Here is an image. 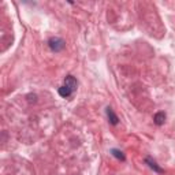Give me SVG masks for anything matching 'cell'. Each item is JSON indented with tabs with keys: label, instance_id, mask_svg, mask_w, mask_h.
<instances>
[{
	"label": "cell",
	"instance_id": "cell-7",
	"mask_svg": "<svg viewBox=\"0 0 175 175\" xmlns=\"http://www.w3.org/2000/svg\"><path fill=\"white\" fill-rule=\"evenodd\" d=\"M111 152H112V155H114L116 159L122 160V162H125V160H126V157H125V155H123V152H122V151H119V149H112Z\"/></svg>",
	"mask_w": 175,
	"mask_h": 175
},
{
	"label": "cell",
	"instance_id": "cell-6",
	"mask_svg": "<svg viewBox=\"0 0 175 175\" xmlns=\"http://www.w3.org/2000/svg\"><path fill=\"white\" fill-rule=\"evenodd\" d=\"M71 93H73V90L69 86H66V85H63V86L59 88V95H60L62 97H69Z\"/></svg>",
	"mask_w": 175,
	"mask_h": 175
},
{
	"label": "cell",
	"instance_id": "cell-5",
	"mask_svg": "<svg viewBox=\"0 0 175 175\" xmlns=\"http://www.w3.org/2000/svg\"><path fill=\"white\" fill-rule=\"evenodd\" d=\"M145 162H147V163H148V166H149L153 171H156V172H159V174H162V172H163V170L160 168V167H159L157 164H156V163H155L151 157H147V159H145Z\"/></svg>",
	"mask_w": 175,
	"mask_h": 175
},
{
	"label": "cell",
	"instance_id": "cell-3",
	"mask_svg": "<svg viewBox=\"0 0 175 175\" xmlns=\"http://www.w3.org/2000/svg\"><path fill=\"white\" fill-rule=\"evenodd\" d=\"M64 85H66V86H69L74 92L77 89V80L74 77L69 75V77H66V80H64Z\"/></svg>",
	"mask_w": 175,
	"mask_h": 175
},
{
	"label": "cell",
	"instance_id": "cell-1",
	"mask_svg": "<svg viewBox=\"0 0 175 175\" xmlns=\"http://www.w3.org/2000/svg\"><path fill=\"white\" fill-rule=\"evenodd\" d=\"M48 45H49L52 51L59 52L64 48V41L62 39H59V37H52V39H49V41H48Z\"/></svg>",
	"mask_w": 175,
	"mask_h": 175
},
{
	"label": "cell",
	"instance_id": "cell-2",
	"mask_svg": "<svg viewBox=\"0 0 175 175\" xmlns=\"http://www.w3.org/2000/svg\"><path fill=\"white\" fill-rule=\"evenodd\" d=\"M107 116H108V119H110V123L111 125H118V122H119V119H118V116H116V114L114 112V110L112 108H107Z\"/></svg>",
	"mask_w": 175,
	"mask_h": 175
},
{
	"label": "cell",
	"instance_id": "cell-4",
	"mask_svg": "<svg viewBox=\"0 0 175 175\" xmlns=\"http://www.w3.org/2000/svg\"><path fill=\"white\" fill-rule=\"evenodd\" d=\"M153 121H155V123L157 125V126H162V125H164V121H166V114L163 112V111H160V112H157V114L155 115Z\"/></svg>",
	"mask_w": 175,
	"mask_h": 175
}]
</instances>
